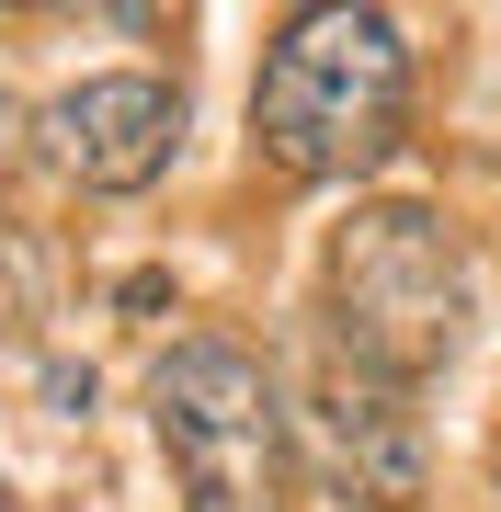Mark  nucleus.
Masks as SVG:
<instances>
[{
  "mask_svg": "<svg viewBox=\"0 0 501 512\" xmlns=\"http://www.w3.org/2000/svg\"><path fill=\"white\" fill-rule=\"evenodd\" d=\"M410 126V35L399 12H285V35L262 46L251 80V137L285 183H353L376 171Z\"/></svg>",
  "mask_w": 501,
  "mask_h": 512,
  "instance_id": "f257e3e1",
  "label": "nucleus"
},
{
  "mask_svg": "<svg viewBox=\"0 0 501 512\" xmlns=\"http://www.w3.org/2000/svg\"><path fill=\"white\" fill-rule=\"evenodd\" d=\"M467 308H479L467 239L433 217V205H353L331 228V330H319V342H342L353 365L422 387L433 365H456Z\"/></svg>",
  "mask_w": 501,
  "mask_h": 512,
  "instance_id": "f03ea898",
  "label": "nucleus"
},
{
  "mask_svg": "<svg viewBox=\"0 0 501 512\" xmlns=\"http://www.w3.org/2000/svg\"><path fill=\"white\" fill-rule=\"evenodd\" d=\"M149 421L160 456L183 478V512H285V387L262 376L251 342L228 330H183V342L149 365Z\"/></svg>",
  "mask_w": 501,
  "mask_h": 512,
  "instance_id": "7ed1b4c3",
  "label": "nucleus"
},
{
  "mask_svg": "<svg viewBox=\"0 0 501 512\" xmlns=\"http://www.w3.org/2000/svg\"><path fill=\"white\" fill-rule=\"evenodd\" d=\"M285 444H308V467L331 478L342 501H365V512L422 501V410H410L399 376L353 365L342 342L308 353V387H297V410H285Z\"/></svg>",
  "mask_w": 501,
  "mask_h": 512,
  "instance_id": "20e7f679",
  "label": "nucleus"
},
{
  "mask_svg": "<svg viewBox=\"0 0 501 512\" xmlns=\"http://www.w3.org/2000/svg\"><path fill=\"white\" fill-rule=\"evenodd\" d=\"M35 148L69 171L80 194H149L183 148V92L149 69H103V80H69L46 114H35Z\"/></svg>",
  "mask_w": 501,
  "mask_h": 512,
  "instance_id": "39448f33",
  "label": "nucleus"
},
{
  "mask_svg": "<svg viewBox=\"0 0 501 512\" xmlns=\"http://www.w3.org/2000/svg\"><path fill=\"white\" fill-rule=\"evenodd\" d=\"M0 160H12V103H0Z\"/></svg>",
  "mask_w": 501,
  "mask_h": 512,
  "instance_id": "423d86ee",
  "label": "nucleus"
},
{
  "mask_svg": "<svg viewBox=\"0 0 501 512\" xmlns=\"http://www.w3.org/2000/svg\"><path fill=\"white\" fill-rule=\"evenodd\" d=\"M490 512H501V478H490Z\"/></svg>",
  "mask_w": 501,
  "mask_h": 512,
  "instance_id": "0eeeda50",
  "label": "nucleus"
},
{
  "mask_svg": "<svg viewBox=\"0 0 501 512\" xmlns=\"http://www.w3.org/2000/svg\"><path fill=\"white\" fill-rule=\"evenodd\" d=\"M0 512H12V490H0Z\"/></svg>",
  "mask_w": 501,
  "mask_h": 512,
  "instance_id": "6e6552de",
  "label": "nucleus"
}]
</instances>
